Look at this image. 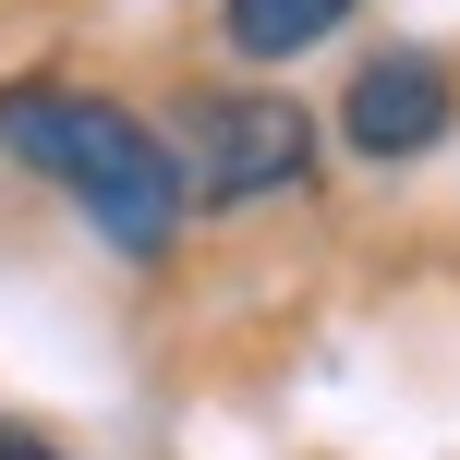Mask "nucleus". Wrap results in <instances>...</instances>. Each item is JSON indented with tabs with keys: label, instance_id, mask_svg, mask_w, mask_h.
I'll return each instance as SVG.
<instances>
[{
	"label": "nucleus",
	"instance_id": "1",
	"mask_svg": "<svg viewBox=\"0 0 460 460\" xmlns=\"http://www.w3.org/2000/svg\"><path fill=\"white\" fill-rule=\"evenodd\" d=\"M0 158H24L37 182H61L73 207L97 218V243L134 254V267H158V254L182 243V158H170L134 110H110V97H85V85H0Z\"/></svg>",
	"mask_w": 460,
	"mask_h": 460
},
{
	"label": "nucleus",
	"instance_id": "2",
	"mask_svg": "<svg viewBox=\"0 0 460 460\" xmlns=\"http://www.w3.org/2000/svg\"><path fill=\"white\" fill-rule=\"evenodd\" d=\"M182 207H267L315 182V121L291 97H182Z\"/></svg>",
	"mask_w": 460,
	"mask_h": 460
},
{
	"label": "nucleus",
	"instance_id": "3",
	"mask_svg": "<svg viewBox=\"0 0 460 460\" xmlns=\"http://www.w3.org/2000/svg\"><path fill=\"white\" fill-rule=\"evenodd\" d=\"M448 121H460V73L437 49H376L340 97L351 158H424V146H448Z\"/></svg>",
	"mask_w": 460,
	"mask_h": 460
},
{
	"label": "nucleus",
	"instance_id": "4",
	"mask_svg": "<svg viewBox=\"0 0 460 460\" xmlns=\"http://www.w3.org/2000/svg\"><path fill=\"white\" fill-rule=\"evenodd\" d=\"M340 13H351V0H230L218 37L243 49V61H303L315 37H340Z\"/></svg>",
	"mask_w": 460,
	"mask_h": 460
},
{
	"label": "nucleus",
	"instance_id": "5",
	"mask_svg": "<svg viewBox=\"0 0 460 460\" xmlns=\"http://www.w3.org/2000/svg\"><path fill=\"white\" fill-rule=\"evenodd\" d=\"M0 460H61L49 437H24V424H0Z\"/></svg>",
	"mask_w": 460,
	"mask_h": 460
}]
</instances>
